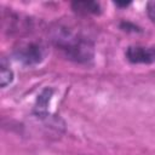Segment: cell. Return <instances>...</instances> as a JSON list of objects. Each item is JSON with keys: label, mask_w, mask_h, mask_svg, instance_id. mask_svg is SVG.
<instances>
[{"label": "cell", "mask_w": 155, "mask_h": 155, "mask_svg": "<svg viewBox=\"0 0 155 155\" xmlns=\"http://www.w3.org/2000/svg\"><path fill=\"white\" fill-rule=\"evenodd\" d=\"M13 53L15 57L24 65H35L45 59L47 50L40 40H22L15 47Z\"/></svg>", "instance_id": "cell-2"}, {"label": "cell", "mask_w": 155, "mask_h": 155, "mask_svg": "<svg viewBox=\"0 0 155 155\" xmlns=\"http://www.w3.org/2000/svg\"><path fill=\"white\" fill-rule=\"evenodd\" d=\"M13 80V71L10 68V65L6 63L5 59L1 61L0 64V85L1 87H6L7 85H10Z\"/></svg>", "instance_id": "cell-6"}, {"label": "cell", "mask_w": 155, "mask_h": 155, "mask_svg": "<svg viewBox=\"0 0 155 155\" xmlns=\"http://www.w3.org/2000/svg\"><path fill=\"white\" fill-rule=\"evenodd\" d=\"M147 13L148 17L155 23V1H149L147 4Z\"/></svg>", "instance_id": "cell-7"}, {"label": "cell", "mask_w": 155, "mask_h": 155, "mask_svg": "<svg viewBox=\"0 0 155 155\" xmlns=\"http://www.w3.org/2000/svg\"><path fill=\"white\" fill-rule=\"evenodd\" d=\"M51 41L62 50L65 57L78 63H88L93 59V42L69 24L57 23L51 29Z\"/></svg>", "instance_id": "cell-1"}, {"label": "cell", "mask_w": 155, "mask_h": 155, "mask_svg": "<svg viewBox=\"0 0 155 155\" xmlns=\"http://www.w3.org/2000/svg\"><path fill=\"white\" fill-rule=\"evenodd\" d=\"M126 57L131 63H154L155 46H130L126 51Z\"/></svg>", "instance_id": "cell-3"}, {"label": "cell", "mask_w": 155, "mask_h": 155, "mask_svg": "<svg viewBox=\"0 0 155 155\" xmlns=\"http://www.w3.org/2000/svg\"><path fill=\"white\" fill-rule=\"evenodd\" d=\"M53 94V90L50 87H46L41 91V93L38 96L36 102H35V107H34V115L39 119H44L48 111H47V107L48 103L51 101V97Z\"/></svg>", "instance_id": "cell-4"}, {"label": "cell", "mask_w": 155, "mask_h": 155, "mask_svg": "<svg viewBox=\"0 0 155 155\" xmlns=\"http://www.w3.org/2000/svg\"><path fill=\"white\" fill-rule=\"evenodd\" d=\"M115 5L116 6H127V5H130V2H115Z\"/></svg>", "instance_id": "cell-8"}, {"label": "cell", "mask_w": 155, "mask_h": 155, "mask_svg": "<svg viewBox=\"0 0 155 155\" xmlns=\"http://www.w3.org/2000/svg\"><path fill=\"white\" fill-rule=\"evenodd\" d=\"M71 8L82 16L87 15H98L101 13V5L96 1H90V0H84V1H73L71 2Z\"/></svg>", "instance_id": "cell-5"}]
</instances>
